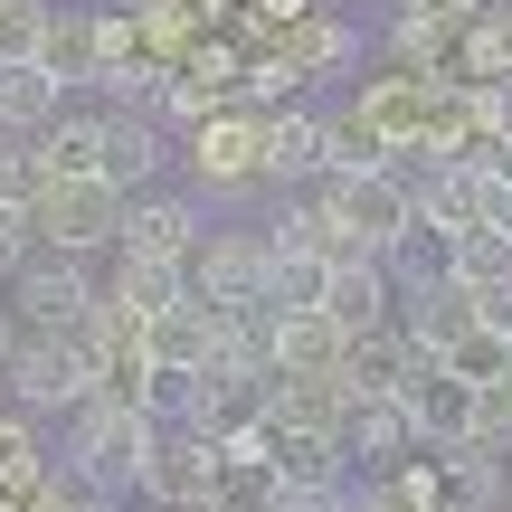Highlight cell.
<instances>
[{"label": "cell", "mask_w": 512, "mask_h": 512, "mask_svg": "<svg viewBox=\"0 0 512 512\" xmlns=\"http://www.w3.org/2000/svg\"><path fill=\"white\" fill-rule=\"evenodd\" d=\"M19 342H29V332H19V313H10V294H0V380H10V361H19Z\"/></svg>", "instance_id": "28"}, {"label": "cell", "mask_w": 512, "mask_h": 512, "mask_svg": "<svg viewBox=\"0 0 512 512\" xmlns=\"http://www.w3.org/2000/svg\"><path fill=\"white\" fill-rule=\"evenodd\" d=\"M323 313H332L342 332H380V323H399V275H389L380 256H342V266H332Z\"/></svg>", "instance_id": "16"}, {"label": "cell", "mask_w": 512, "mask_h": 512, "mask_svg": "<svg viewBox=\"0 0 512 512\" xmlns=\"http://www.w3.org/2000/svg\"><path fill=\"white\" fill-rule=\"evenodd\" d=\"M57 114H67L57 76H48V67H29V57H0V143H38Z\"/></svg>", "instance_id": "20"}, {"label": "cell", "mask_w": 512, "mask_h": 512, "mask_svg": "<svg viewBox=\"0 0 512 512\" xmlns=\"http://www.w3.org/2000/svg\"><path fill=\"white\" fill-rule=\"evenodd\" d=\"M105 304L124 313V323H162V313H181L190 304V266H152V256H114V275H105Z\"/></svg>", "instance_id": "17"}, {"label": "cell", "mask_w": 512, "mask_h": 512, "mask_svg": "<svg viewBox=\"0 0 512 512\" xmlns=\"http://www.w3.org/2000/svg\"><path fill=\"white\" fill-rule=\"evenodd\" d=\"M456 38H465V29H446V19H399V10H389V67L446 76V67H456Z\"/></svg>", "instance_id": "22"}, {"label": "cell", "mask_w": 512, "mask_h": 512, "mask_svg": "<svg viewBox=\"0 0 512 512\" xmlns=\"http://www.w3.org/2000/svg\"><path fill=\"white\" fill-rule=\"evenodd\" d=\"M181 162H190V181H200V200H247V190H266V114L219 105L209 124L181 133Z\"/></svg>", "instance_id": "4"}, {"label": "cell", "mask_w": 512, "mask_h": 512, "mask_svg": "<svg viewBox=\"0 0 512 512\" xmlns=\"http://www.w3.org/2000/svg\"><path fill=\"white\" fill-rule=\"evenodd\" d=\"M29 152L48 181H105V105H67Z\"/></svg>", "instance_id": "19"}, {"label": "cell", "mask_w": 512, "mask_h": 512, "mask_svg": "<svg viewBox=\"0 0 512 512\" xmlns=\"http://www.w3.org/2000/svg\"><path fill=\"white\" fill-rule=\"evenodd\" d=\"M0 399L19 418H76V408H95V351L67 342V332H29L10 380H0Z\"/></svg>", "instance_id": "6"}, {"label": "cell", "mask_w": 512, "mask_h": 512, "mask_svg": "<svg viewBox=\"0 0 512 512\" xmlns=\"http://www.w3.org/2000/svg\"><path fill=\"white\" fill-rule=\"evenodd\" d=\"M465 446H475V456H512V380H494V389H475V437H465Z\"/></svg>", "instance_id": "25"}, {"label": "cell", "mask_w": 512, "mask_h": 512, "mask_svg": "<svg viewBox=\"0 0 512 512\" xmlns=\"http://www.w3.org/2000/svg\"><path fill=\"white\" fill-rule=\"evenodd\" d=\"M323 171H332V114L275 105V114H266V181H275V190H313Z\"/></svg>", "instance_id": "11"}, {"label": "cell", "mask_w": 512, "mask_h": 512, "mask_svg": "<svg viewBox=\"0 0 512 512\" xmlns=\"http://www.w3.org/2000/svg\"><path fill=\"white\" fill-rule=\"evenodd\" d=\"M162 437H171V418H152V408H76L67 418V475L86 484V494H105V503H143V484H152V456H162Z\"/></svg>", "instance_id": "1"}, {"label": "cell", "mask_w": 512, "mask_h": 512, "mask_svg": "<svg viewBox=\"0 0 512 512\" xmlns=\"http://www.w3.org/2000/svg\"><path fill=\"white\" fill-rule=\"evenodd\" d=\"M38 256V228H29V209H0V294H10V275Z\"/></svg>", "instance_id": "26"}, {"label": "cell", "mask_w": 512, "mask_h": 512, "mask_svg": "<svg viewBox=\"0 0 512 512\" xmlns=\"http://www.w3.org/2000/svg\"><path fill=\"white\" fill-rule=\"evenodd\" d=\"M190 304L228 313V323H266L275 313V247L266 228H209L190 256Z\"/></svg>", "instance_id": "3"}, {"label": "cell", "mask_w": 512, "mask_h": 512, "mask_svg": "<svg viewBox=\"0 0 512 512\" xmlns=\"http://www.w3.org/2000/svg\"><path fill=\"white\" fill-rule=\"evenodd\" d=\"M0 152H10V143H0Z\"/></svg>", "instance_id": "31"}, {"label": "cell", "mask_w": 512, "mask_h": 512, "mask_svg": "<svg viewBox=\"0 0 512 512\" xmlns=\"http://www.w3.org/2000/svg\"><path fill=\"white\" fill-rule=\"evenodd\" d=\"M456 285L465 294L512 285V238H503V228H465V238H456Z\"/></svg>", "instance_id": "23"}, {"label": "cell", "mask_w": 512, "mask_h": 512, "mask_svg": "<svg viewBox=\"0 0 512 512\" xmlns=\"http://www.w3.org/2000/svg\"><path fill=\"white\" fill-rule=\"evenodd\" d=\"M342 456H351V465H408V456H418L408 408H399V399H351V408H342Z\"/></svg>", "instance_id": "21"}, {"label": "cell", "mask_w": 512, "mask_h": 512, "mask_svg": "<svg viewBox=\"0 0 512 512\" xmlns=\"http://www.w3.org/2000/svg\"><path fill=\"white\" fill-rule=\"evenodd\" d=\"M313 209L332 219V238L342 256H380L418 228V190H408V171H332V181H313Z\"/></svg>", "instance_id": "2"}, {"label": "cell", "mask_w": 512, "mask_h": 512, "mask_svg": "<svg viewBox=\"0 0 512 512\" xmlns=\"http://www.w3.org/2000/svg\"><path fill=\"white\" fill-rule=\"evenodd\" d=\"M399 408H408V427H418V446H465V437H475V380H456L446 361L408 370Z\"/></svg>", "instance_id": "10"}, {"label": "cell", "mask_w": 512, "mask_h": 512, "mask_svg": "<svg viewBox=\"0 0 512 512\" xmlns=\"http://www.w3.org/2000/svg\"><path fill=\"white\" fill-rule=\"evenodd\" d=\"M351 332L332 313H266V370H294V380H342Z\"/></svg>", "instance_id": "12"}, {"label": "cell", "mask_w": 512, "mask_h": 512, "mask_svg": "<svg viewBox=\"0 0 512 512\" xmlns=\"http://www.w3.org/2000/svg\"><path fill=\"white\" fill-rule=\"evenodd\" d=\"M38 475H48V456H38V418L0 408V494H29Z\"/></svg>", "instance_id": "24"}, {"label": "cell", "mask_w": 512, "mask_h": 512, "mask_svg": "<svg viewBox=\"0 0 512 512\" xmlns=\"http://www.w3.org/2000/svg\"><path fill=\"white\" fill-rule=\"evenodd\" d=\"M399 332H408L418 361H456V351L484 332V313H475V294H465L456 275H437V285H408L399 294Z\"/></svg>", "instance_id": "9"}, {"label": "cell", "mask_w": 512, "mask_h": 512, "mask_svg": "<svg viewBox=\"0 0 512 512\" xmlns=\"http://www.w3.org/2000/svg\"><path fill=\"white\" fill-rule=\"evenodd\" d=\"M0 10H10V0H0Z\"/></svg>", "instance_id": "30"}, {"label": "cell", "mask_w": 512, "mask_h": 512, "mask_svg": "<svg viewBox=\"0 0 512 512\" xmlns=\"http://www.w3.org/2000/svg\"><path fill=\"white\" fill-rule=\"evenodd\" d=\"M171 162V124L162 114H133V105H105V181L124 190H152V171Z\"/></svg>", "instance_id": "14"}, {"label": "cell", "mask_w": 512, "mask_h": 512, "mask_svg": "<svg viewBox=\"0 0 512 512\" xmlns=\"http://www.w3.org/2000/svg\"><path fill=\"white\" fill-rule=\"evenodd\" d=\"M399 19H446V29H465V19H484L494 0H389Z\"/></svg>", "instance_id": "27"}, {"label": "cell", "mask_w": 512, "mask_h": 512, "mask_svg": "<svg viewBox=\"0 0 512 512\" xmlns=\"http://www.w3.org/2000/svg\"><path fill=\"white\" fill-rule=\"evenodd\" d=\"M29 228H38V247H57V256H114L124 247V190L114 181H48L38 190V209H29Z\"/></svg>", "instance_id": "7"}, {"label": "cell", "mask_w": 512, "mask_h": 512, "mask_svg": "<svg viewBox=\"0 0 512 512\" xmlns=\"http://www.w3.org/2000/svg\"><path fill=\"white\" fill-rule=\"evenodd\" d=\"M484 19H494V38H503V67H512V0H494Z\"/></svg>", "instance_id": "29"}, {"label": "cell", "mask_w": 512, "mask_h": 512, "mask_svg": "<svg viewBox=\"0 0 512 512\" xmlns=\"http://www.w3.org/2000/svg\"><path fill=\"white\" fill-rule=\"evenodd\" d=\"M275 57H285L304 86H323V76H351V67H361V29L332 19V10H304L294 29H275Z\"/></svg>", "instance_id": "15"}, {"label": "cell", "mask_w": 512, "mask_h": 512, "mask_svg": "<svg viewBox=\"0 0 512 512\" xmlns=\"http://www.w3.org/2000/svg\"><path fill=\"white\" fill-rule=\"evenodd\" d=\"M38 67L57 76V95H95V76H105V48H95V10H57L48 0V38H38Z\"/></svg>", "instance_id": "18"}, {"label": "cell", "mask_w": 512, "mask_h": 512, "mask_svg": "<svg viewBox=\"0 0 512 512\" xmlns=\"http://www.w3.org/2000/svg\"><path fill=\"white\" fill-rule=\"evenodd\" d=\"M408 190H418V219L427 228L465 238V228H484V190H494V171H484V162H427V171H408Z\"/></svg>", "instance_id": "13"}, {"label": "cell", "mask_w": 512, "mask_h": 512, "mask_svg": "<svg viewBox=\"0 0 512 512\" xmlns=\"http://www.w3.org/2000/svg\"><path fill=\"white\" fill-rule=\"evenodd\" d=\"M95 304H105V275H95L86 256L38 247L29 266L10 275V313H19V332H67V342H86Z\"/></svg>", "instance_id": "5"}, {"label": "cell", "mask_w": 512, "mask_h": 512, "mask_svg": "<svg viewBox=\"0 0 512 512\" xmlns=\"http://www.w3.org/2000/svg\"><path fill=\"white\" fill-rule=\"evenodd\" d=\"M209 238V209L181 200V190H133L124 200V247L114 256H152V266H190Z\"/></svg>", "instance_id": "8"}]
</instances>
